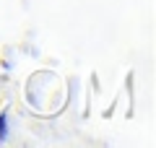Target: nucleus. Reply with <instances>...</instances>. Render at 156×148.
<instances>
[{"label": "nucleus", "instance_id": "obj_1", "mask_svg": "<svg viewBox=\"0 0 156 148\" xmlns=\"http://www.w3.org/2000/svg\"><path fill=\"white\" fill-rule=\"evenodd\" d=\"M5 138V115H0V140Z\"/></svg>", "mask_w": 156, "mask_h": 148}]
</instances>
